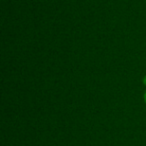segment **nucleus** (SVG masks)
Segmentation results:
<instances>
[{
    "instance_id": "nucleus-2",
    "label": "nucleus",
    "mask_w": 146,
    "mask_h": 146,
    "mask_svg": "<svg viewBox=\"0 0 146 146\" xmlns=\"http://www.w3.org/2000/svg\"><path fill=\"white\" fill-rule=\"evenodd\" d=\"M144 100H145V102H146V91H145V94H144Z\"/></svg>"
},
{
    "instance_id": "nucleus-1",
    "label": "nucleus",
    "mask_w": 146,
    "mask_h": 146,
    "mask_svg": "<svg viewBox=\"0 0 146 146\" xmlns=\"http://www.w3.org/2000/svg\"><path fill=\"white\" fill-rule=\"evenodd\" d=\"M143 82H144V84H146V76L144 77V79H143Z\"/></svg>"
}]
</instances>
